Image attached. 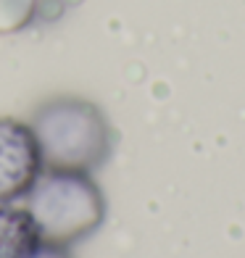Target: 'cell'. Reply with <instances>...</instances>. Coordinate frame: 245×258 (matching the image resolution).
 <instances>
[{
	"label": "cell",
	"mask_w": 245,
	"mask_h": 258,
	"mask_svg": "<svg viewBox=\"0 0 245 258\" xmlns=\"http://www.w3.org/2000/svg\"><path fill=\"white\" fill-rule=\"evenodd\" d=\"M42 169L92 174L111 158L113 129L95 103L85 98H53L32 116Z\"/></svg>",
	"instance_id": "cell-1"
},
{
	"label": "cell",
	"mask_w": 245,
	"mask_h": 258,
	"mask_svg": "<svg viewBox=\"0 0 245 258\" xmlns=\"http://www.w3.org/2000/svg\"><path fill=\"white\" fill-rule=\"evenodd\" d=\"M24 208L34 219L42 242L72 248L95 234L106 221V195L90 174L42 169L32 190L24 195Z\"/></svg>",
	"instance_id": "cell-2"
},
{
	"label": "cell",
	"mask_w": 245,
	"mask_h": 258,
	"mask_svg": "<svg viewBox=\"0 0 245 258\" xmlns=\"http://www.w3.org/2000/svg\"><path fill=\"white\" fill-rule=\"evenodd\" d=\"M42 171L34 132L27 121L0 119V203L24 198Z\"/></svg>",
	"instance_id": "cell-3"
},
{
	"label": "cell",
	"mask_w": 245,
	"mask_h": 258,
	"mask_svg": "<svg viewBox=\"0 0 245 258\" xmlns=\"http://www.w3.org/2000/svg\"><path fill=\"white\" fill-rule=\"evenodd\" d=\"M40 245L42 237L29 211L0 203V258H29Z\"/></svg>",
	"instance_id": "cell-4"
},
{
	"label": "cell",
	"mask_w": 245,
	"mask_h": 258,
	"mask_svg": "<svg viewBox=\"0 0 245 258\" xmlns=\"http://www.w3.org/2000/svg\"><path fill=\"white\" fill-rule=\"evenodd\" d=\"M69 8V0H27L29 21H55Z\"/></svg>",
	"instance_id": "cell-5"
},
{
	"label": "cell",
	"mask_w": 245,
	"mask_h": 258,
	"mask_svg": "<svg viewBox=\"0 0 245 258\" xmlns=\"http://www.w3.org/2000/svg\"><path fill=\"white\" fill-rule=\"evenodd\" d=\"M29 258H74V255H72V250H69V248H61V245H50V242H42Z\"/></svg>",
	"instance_id": "cell-6"
}]
</instances>
